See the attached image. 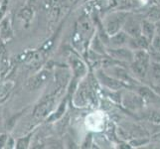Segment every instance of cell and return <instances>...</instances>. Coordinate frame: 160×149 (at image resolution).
<instances>
[{"mask_svg": "<svg viewBox=\"0 0 160 149\" xmlns=\"http://www.w3.org/2000/svg\"><path fill=\"white\" fill-rule=\"evenodd\" d=\"M128 14L123 11H118L108 14L102 21V27L108 36H112L122 29L125 19Z\"/></svg>", "mask_w": 160, "mask_h": 149, "instance_id": "6da1fadb", "label": "cell"}, {"mask_svg": "<svg viewBox=\"0 0 160 149\" xmlns=\"http://www.w3.org/2000/svg\"><path fill=\"white\" fill-rule=\"evenodd\" d=\"M95 76H96L98 82H100L102 87H107V89L109 91L117 92V91L122 89V87H125V85L122 82H120L119 80L113 78L112 76L108 75L103 69L97 70Z\"/></svg>", "mask_w": 160, "mask_h": 149, "instance_id": "7a4b0ae2", "label": "cell"}, {"mask_svg": "<svg viewBox=\"0 0 160 149\" xmlns=\"http://www.w3.org/2000/svg\"><path fill=\"white\" fill-rule=\"evenodd\" d=\"M106 54L112 59L119 62H128L131 63L133 61V51L128 47H118V48H108L106 49Z\"/></svg>", "mask_w": 160, "mask_h": 149, "instance_id": "3957f363", "label": "cell"}, {"mask_svg": "<svg viewBox=\"0 0 160 149\" xmlns=\"http://www.w3.org/2000/svg\"><path fill=\"white\" fill-rule=\"evenodd\" d=\"M55 104H56V99L54 97H49L46 99H43L40 103L36 106L34 112H33L34 117L38 119L47 118L53 112Z\"/></svg>", "mask_w": 160, "mask_h": 149, "instance_id": "277c9868", "label": "cell"}, {"mask_svg": "<svg viewBox=\"0 0 160 149\" xmlns=\"http://www.w3.org/2000/svg\"><path fill=\"white\" fill-rule=\"evenodd\" d=\"M51 77V72L48 69H43L38 72L37 74L32 76L31 78L27 81L26 87L30 91H36L38 89L42 87L44 85L48 82V80Z\"/></svg>", "mask_w": 160, "mask_h": 149, "instance_id": "5b68a950", "label": "cell"}, {"mask_svg": "<svg viewBox=\"0 0 160 149\" xmlns=\"http://www.w3.org/2000/svg\"><path fill=\"white\" fill-rule=\"evenodd\" d=\"M109 67L110 68L104 69V71H106L108 74H109L110 76H112L113 78L119 80L120 82H122L125 85V87L135 84V81L129 76L128 72L126 71L124 68L119 67V66H117V65L109 66Z\"/></svg>", "mask_w": 160, "mask_h": 149, "instance_id": "8992f818", "label": "cell"}, {"mask_svg": "<svg viewBox=\"0 0 160 149\" xmlns=\"http://www.w3.org/2000/svg\"><path fill=\"white\" fill-rule=\"evenodd\" d=\"M69 64L71 66V69L73 71L74 78L75 79H82L88 73L87 65L82 59H80L76 55H70L69 58Z\"/></svg>", "mask_w": 160, "mask_h": 149, "instance_id": "52a82bcc", "label": "cell"}, {"mask_svg": "<svg viewBox=\"0 0 160 149\" xmlns=\"http://www.w3.org/2000/svg\"><path fill=\"white\" fill-rule=\"evenodd\" d=\"M121 103L123 106L130 110H137L143 107L144 104V101L141 98V97L138 93H133V92H126L122 96V101Z\"/></svg>", "mask_w": 160, "mask_h": 149, "instance_id": "ba28073f", "label": "cell"}, {"mask_svg": "<svg viewBox=\"0 0 160 149\" xmlns=\"http://www.w3.org/2000/svg\"><path fill=\"white\" fill-rule=\"evenodd\" d=\"M93 32V27L92 21L89 19L88 16H82L79 19L78 24H77V36H79L80 39L84 38H91L92 33Z\"/></svg>", "mask_w": 160, "mask_h": 149, "instance_id": "9c48e42d", "label": "cell"}, {"mask_svg": "<svg viewBox=\"0 0 160 149\" xmlns=\"http://www.w3.org/2000/svg\"><path fill=\"white\" fill-rule=\"evenodd\" d=\"M122 30L129 37L136 38L141 35V23L133 17L126 18L122 26Z\"/></svg>", "mask_w": 160, "mask_h": 149, "instance_id": "30bf717a", "label": "cell"}, {"mask_svg": "<svg viewBox=\"0 0 160 149\" xmlns=\"http://www.w3.org/2000/svg\"><path fill=\"white\" fill-rule=\"evenodd\" d=\"M13 38V30L11 21L8 17L4 16L0 21V41L6 43Z\"/></svg>", "mask_w": 160, "mask_h": 149, "instance_id": "8fae6325", "label": "cell"}, {"mask_svg": "<svg viewBox=\"0 0 160 149\" xmlns=\"http://www.w3.org/2000/svg\"><path fill=\"white\" fill-rule=\"evenodd\" d=\"M129 36L126 34L123 30H120L115 34L109 36V43L108 46L112 48H118V47H124L128 42Z\"/></svg>", "mask_w": 160, "mask_h": 149, "instance_id": "7c38bea8", "label": "cell"}, {"mask_svg": "<svg viewBox=\"0 0 160 149\" xmlns=\"http://www.w3.org/2000/svg\"><path fill=\"white\" fill-rule=\"evenodd\" d=\"M137 93L141 97L144 102H155L159 101V97L148 87L141 86L137 87Z\"/></svg>", "mask_w": 160, "mask_h": 149, "instance_id": "4fadbf2b", "label": "cell"}, {"mask_svg": "<svg viewBox=\"0 0 160 149\" xmlns=\"http://www.w3.org/2000/svg\"><path fill=\"white\" fill-rule=\"evenodd\" d=\"M149 66L150 65L140 63V62H137V61L133 60L130 63V69L135 77H137V78H139V79H142V78H145L147 72L149 70Z\"/></svg>", "mask_w": 160, "mask_h": 149, "instance_id": "5bb4252c", "label": "cell"}, {"mask_svg": "<svg viewBox=\"0 0 160 149\" xmlns=\"http://www.w3.org/2000/svg\"><path fill=\"white\" fill-rule=\"evenodd\" d=\"M141 35H143L149 41H151L152 38L156 35L155 23H153V22L147 19L143 20L141 22Z\"/></svg>", "mask_w": 160, "mask_h": 149, "instance_id": "9a60e30c", "label": "cell"}, {"mask_svg": "<svg viewBox=\"0 0 160 149\" xmlns=\"http://www.w3.org/2000/svg\"><path fill=\"white\" fill-rule=\"evenodd\" d=\"M67 107H68V101H67V98H65L58 106L57 110H55L54 112H52L47 117V121H49V122H53V121H56V120L60 119L65 114L66 110H67Z\"/></svg>", "mask_w": 160, "mask_h": 149, "instance_id": "2e32d148", "label": "cell"}, {"mask_svg": "<svg viewBox=\"0 0 160 149\" xmlns=\"http://www.w3.org/2000/svg\"><path fill=\"white\" fill-rule=\"evenodd\" d=\"M106 47H104V44L101 40V38L98 37L97 33L92 35V40H91V45H90V50L93 51L95 53H98L100 55H107L106 54Z\"/></svg>", "mask_w": 160, "mask_h": 149, "instance_id": "e0dca14e", "label": "cell"}, {"mask_svg": "<svg viewBox=\"0 0 160 149\" xmlns=\"http://www.w3.org/2000/svg\"><path fill=\"white\" fill-rule=\"evenodd\" d=\"M33 134H34V132H31V133H29L28 135L23 136V137H21V138H19L17 140V142H16V144H15V148H18V149H27V148H29Z\"/></svg>", "mask_w": 160, "mask_h": 149, "instance_id": "ac0fdd59", "label": "cell"}, {"mask_svg": "<svg viewBox=\"0 0 160 149\" xmlns=\"http://www.w3.org/2000/svg\"><path fill=\"white\" fill-rule=\"evenodd\" d=\"M33 16H34V10L29 6L22 8L19 12V17L22 20H24L26 23H29V22L33 19Z\"/></svg>", "mask_w": 160, "mask_h": 149, "instance_id": "d6986e66", "label": "cell"}, {"mask_svg": "<svg viewBox=\"0 0 160 149\" xmlns=\"http://www.w3.org/2000/svg\"><path fill=\"white\" fill-rule=\"evenodd\" d=\"M149 69L151 71V76L153 81L156 82V84L160 85V63L153 62L150 64Z\"/></svg>", "mask_w": 160, "mask_h": 149, "instance_id": "ffe728a7", "label": "cell"}, {"mask_svg": "<svg viewBox=\"0 0 160 149\" xmlns=\"http://www.w3.org/2000/svg\"><path fill=\"white\" fill-rule=\"evenodd\" d=\"M146 19L153 22V23H156L157 21H159L160 20V7L153 6L152 8H150V10L148 11V13L146 15Z\"/></svg>", "mask_w": 160, "mask_h": 149, "instance_id": "44dd1931", "label": "cell"}, {"mask_svg": "<svg viewBox=\"0 0 160 149\" xmlns=\"http://www.w3.org/2000/svg\"><path fill=\"white\" fill-rule=\"evenodd\" d=\"M7 66H8V56L6 52H5L4 47L2 46L1 50H0V73L6 69Z\"/></svg>", "mask_w": 160, "mask_h": 149, "instance_id": "7402d4cb", "label": "cell"}, {"mask_svg": "<svg viewBox=\"0 0 160 149\" xmlns=\"http://www.w3.org/2000/svg\"><path fill=\"white\" fill-rule=\"evenodd\" d=\"M148 49L152 50V53H156L160 55V36L159 35H155L152 40L150 41V46Z\"/></svg>", "mask_w": 160, "mask_h": 149, "instance_id": "603a6c76", "label": "cell"}, {"mask_svg": "<svg viewBox=\"0 0 160 149\" xmlns=\"http://www.w3.org/2000/svg\"><path fill=\"white\" fill-rule=\"evenodd\" d=\"M22 113H23V112L16 113L15 115H13V117H11L7 120V122H6V129H7L8 131H11V130H12V129L14 128V126H15L16 122H17L18 118L21 117Z\"/></svg>", "mask_w": 160, "mask_h": 149, "instance_id": "cb8c5ba5", "label": "cell"}, {"mask_svg": "<svg viewBox=\"0 0 160 149\" xmlns=\"http://www.w3.org/2000/svg\"><path fill=\"white\" fill-rule=\"evenodd\" d=\"M148 120L154 124H160V113L157 112H151L148 115Z\"/></svg>", "mask_w": 160, "mask_h": 149, "instance_id": "d4e9b609", "label": "cell"}, {"mask_svg": "<svg viewBox=\"0 0 160 149\" xmlns=\"http://www.w3.org/2000/svg\"><path fill=\"white\" fill-rule=\"evenodd\" d=\"M149 142V140L148 139H141V140H138V139H135L133 141H130L129 144L131 145V147H138V146H141V145H144L146 144V143Z\"/></svg>", "mask_w": 160, "mask_h": 149, "instance_id": "484cf974", "label": "cell"}, {"mask_svg": "<svg viewBox=\"0 0 160 149\" xmlns=\"http://www.w3.org/2000/svg\"><path fill=\"white\" fill-rule=\"evenodd\" d=\"M8 139V135L6 133H1L0 134V148H5Z\"/></svg>", "mask_w": 160, "mask_h": 149, "instance_id": "4316f807", "label": "cell"}, {"mask_svg": "<svg viewBox=\"0 0 160 149\" xmlns=\"http://www.w3.org/2000/svg\"><path fill=\"white\" fill-rule=\"evenodd\" d=\"M15 144H16L15 140L12 138V137L8 136L7 143H6V146H5V147H7V148H15Z\"/></svg>", "mask_w": 160, "mask_h": 149, "instance_id": "83f0119b", "label": "cell"}, {"mask_svg": "<svg viewBox=\"0 0 160 149\" xmlns=\"http://www.w3.org/2000/svg\"><path fill=\"white\" fill-rule=\"evenodd\" d=\"M155 29H156V34L160 36V20L155 23Z\"/></svg>", "mask_w": 160, "mask_h": 149, "instance_id": "f1b7e54d", "label": "cell"}, {"mask_svg": "<svg viewBox=\"0 0 160 149\" xmlns=\"http://www.w3.org/2000/svg\"><path fill=\"white\" fill-rule=\"evenodd\" d=\"M85 1H89V0H85Z\"/></svg>", "mask_w": 160, "mask_h": 149, "instance_id": "f546056e", "label": "cell"}, {"mask_svg": "<svg viewBox=\"0 0 160 149\" xmlns=\"http://www.w3.org/2000/svg\"><path fill=\"white\" fill-rule=\"evenodd\" d=\"M3 1H4V0H2V2H3Z\"/></svg>", "mask_w": 160, "mask_h": 149, "instance_id": "4dcf8cb0", "label": "cell"}]
</instances>
